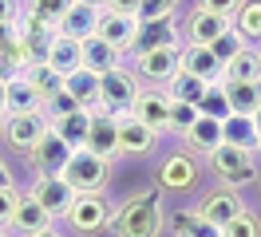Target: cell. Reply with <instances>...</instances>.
<instances>
[{
    "label": "cell",
    "mask_w": 261,
    "mask_h": 237,
    "mask_svg": "<svg viewBox=\"0 0 261 237\" xmlns=\"http://www.w3.org/2000/svg\"><path fill=\"white\" fill-rule=\"evenodd\" d=\"M115 237H159L163 233V186H150L143 194H130L111 214Z\"/></svg>",
    "instance_id": "obj_1"
},
{
    "label": "cell",
    "mask_w": 261,
    "mask_h": 237,
    "mask_svg": "<svg viewBox=\"0 0 261 237\" xmlns=\"http://www.w3.org/2000/svg\"><path fill=\"white\" fill-rule=\"evenodd\" d=\"M64 182L75 190V194H103L107 182H111V162L99 158L95 150L80 146V150H71V158H67Z\"/></svg>",
    "instance_id": "obj_2"
},
{
    "label": "cell",
    "mask_w": 261,
    "mask_h": 237,
    "mask_svg": "<svg viewBox=\"0 0 261 237\" xmlns=\"http://www.w3.org/2000/svg\"><path fill=\"white\" fill-rule=\"evenodd\" d=\"M206 158H210V170L222 178V186L242 190V186H249V182L257 178V154H253V150H242V146L222 142V146L210 150Z\"/></svg>",
    "instance_id": "obj_3"
},
{
    "label": "cell",
    "mask_w": 261,
    "mask_h": 237,
    "mask_svg": "<svg viewBox=\"0 0 261 237\" xmlns=\"http://www.w3.org/2000/svg\"><path fill=\"white\" fill-rule=\"evenodd\" d=\"M111 214L115 205L103 198V194H75L71 205H67V225L75 229V233L91 237V233H103V229H111Z\"/></svg>",
    "instance_id": "obj_4"
},
{
    "label": "cell",
    "mask_w": 261,
    "mask_h": 237,
    "mask_svg": "<svg viewBox=\"0 0 261 237\" xmlns=\"http://www.w3.org/2000/svg\"><path fill=\"white\" fill-rule=\"evenodd\" d=\"M139 75H135V67H115L107 75H99V107L111 111V115H127L130 103H135V95H139Z\"/></svg>",
    "instance_id": "obj_5"
},
{
    "label": "cell",
    "mask_w": 261,
    "mask_h": 237,
    "mask_svg": "<svg viewBox=\"0 0 261 237\" xmlns=\"http://www.w3.org/2000/svg\"><path fill=\"white\" fill-rule=\"evenodd\" d=\"M178 71H182V44L178 47H154V51L135 56V75H139V83L166 87Z\"/></svg>",
    "instance_id": "obj_6"
},
{
    "label": "cell",
    "mask_w": 261,
    "mask_h": 237,
    "mask_svg": "<svg viewBox=\"0 0 261 237\" xmlns=\"http://www.w3.org/2000/svg\"><path fill=\"white\" fill-rule=\"evenodd\" d=\"M51 126V119L44 111H32V115H8L4 119V146L16 150V154H32V146L40 142V135Z\"/></svg>",
    "instance_id": "obj_7"
},
{
    "label": "cell",
    "mask_w": 261,
    "mask_h": 237,
    "mask_svg": "<svg viewBox=\"0 0 261 237\" xmlns=\"http://www.w3.org/2000/svg\"><path fill=\"white\" fill-rule=\"evenodd\" d=\"M178 44H182L178 16H154V20H139V36L130 44V56H143L154 47H178Z\"/></svg>",
    "instance_id": "obj_8"
},
{
    "label": "cell",
    "mask_w": 261,
    "mask_h": 237,
    "mask_svg": "<svg viewBox=\"0 0 261 237\" xmlns=\"http://www.w3.org/2000/svg\"><path fill=\"white\" fill-rule=\"evenodd\" d=\"M198 178H202L198 154H190V150H170V154L163 158L159 174H154V182H159L163 190H194Z\"/></svg>",
    "instance_id": "obj_9"
},
{
    "label": "cell",
    "mask_w": 261,
    "mask_h": 237,
    "mask_svg": "<svg viewBox=\"0 0 261 237\" xmlns=\"http://www.w3.org/2000/svg\"><path fill=\"white\" fill-rule=\"evenodd\" d=\"M159 130H150L147 123H139L135 115H119V154L127 158H150L154 150H159Z\"/></svg>",
    "instance_id": "obj_10"
},
{
    "label": "cell",
    "mask_w": 261,
    "mask_h": 237,
    "mask_svg": "<svg viewBox=\"0 0 261 237\" xmlns=\"http://www.w3.org/2000/svg\"><path fill=\"white\" fill-rule=\"evenodd\" d=\"M130 115L139 123H147L150 130L166 135V119H170V91L166 87H139L135 103H130Z\"/></svg>",
    "instance_id": "obj_11"
},
{
    "label": "cell",
    "mask_w": 261,
    "mask_h": 237,
    "mask_svg": "<svg viewBox=\"0 0 261 237\" xmlns=\"http://www.w3.org/2000/svg\"><path fill=\"white\" fill-rule=\"evenodd\" d=\"M67 158H71V146H67L64 135H56V130H44L40 135V142L32 146V154H28V162H32L36 174H64Z\"/></svg>",
    "instance_id": "obj_12"
},
{
    "label": "cell",
    "mask_w": 261,
    "mask_h": 237,
    "mask_svg": "<svg viewBox=\"0 0 261 237\" xmlns=\"http://www.w3.org/2000/svg\"><path fill=\"white\" fill-rule=\"evenodd\" d=\"M178 24H182V44H202V47H210L214 40L229 28V20L206 12V8H198V4L186 8V16H182Z\"/></svg>",
    "instance_id": "obj_13"
},
{
    "label": "cell",
    "mask_w": 261,
    "mask_h": 237,
    "mask_svg": "<svg viewBox=\"0 0 261 237\" xmlns=\"http://www.w3.org/2000/svg\"><path fill=\"white\" fill-rule=\"evenodd\" d=\"M87 150H95L99 158H119V115L95 107L91 111V130H87Z\"/></svg>",
    "instance_id": "obj_14"
},
{
    "label": "cell",
    "mask_w": 261,
    "mask_h": 237,
    "mask_svg": "<svg viewBox=\"0 0 261 237\" xmlns=\"http://www.w3.org/2000/svg\"><path fill=\"white\" fill-rule=\"evenodd\" d=\"M16 36H20V51H24V67H28V63H36V60L48 56L51 40H56V28L44 24V20H36V16H20Z\"/></svg>",
    "instance_id": "obj_15"
},
{
    "label": "cell",
    "mask_w": 261,
    "mask_h": 237,
    "mask_svg": "<svg viewBox=\"0 0 261 237\" xmlns=\"http://www.w3.org/2000/svg\"><path fill=\"white\" fill-rule=\"evenodd\" d=\"M32 198L48 209L51 218H64L67 205H71V198H75V190L64 182V174H40L36 186H32Z\"/></svg>",
    "instance_id": "obj_16"
},
{
    "label": "cell",
    "mask_w": 261,
    "mask_h": 237,
    "mask_svg": "<svg viewBox=\"0 0 261 237\" xmlns=\"http://www.w3.org/2000/svg\"><path fill=\"white\" fill-rule=\"evenodd\" d=\"M182 71L202 79V83H222L226 79V63L202 44H182Z\"/></svg>",
    "instance_id": "obj_17"
},
{
    "label": "cell",
    "mask_w": 261,
    "mask_h": 237,
    "mask_svg": "<svg viewBox=\"0 0 261 237\" xmlns=\"http://www.w3.org/2000/svg\"><path fill=\"white\" fill-rule=\"evenodd\" d=\"M95 36H99V40H107L111 47H119V51H130L135 36H139V16L103 8V12H99V32H95Z\"/></svg>",
    "instance_id": "obj_18"
},
{
    "label": "cell",
    "mask_w": 261,
    "mask_h": 237,
    "mask_svg": "<svg viewBox=\"0 0 261 237\" xmlns=\"http://www.w3.org/2000/svg\"><path fill=\"white\" fill-rule=\"evenodd\" d=\"M99 12L103 8H95V4H83V0H71V8L64 12V20H60V36H67V40H75V44H83V40H91L99 32Z\"/></svg>",
    "instance_id": "obj_19"
},
{
    "label": "cell",
    "mask_w": 261,
    "mask_h": 237,
    "mask_svg": "<svg viewBox=\"0 0 261 237\" xmlns=\"http://www.w3.org/2000/svg\"><path fill=\"white\" fill-rule=\"evenodd\" d=\"M245 209V202H242V194L233 186H214L206 198H202V205H198V214L202 218H210L214 225H226L229 218H238Z\"/></svg>",
    "instance_id": "obj_20"
},
{
    "label": "cell",
    "mask_w": 261,
    "mask_h": 237,
    "mask_svg": "<svg viewBox=\"0 0 261 237\" xmlns=\"http://www.w3.org/2000/svg\"><path fill=\"white\" fill-rule=\"evenodd\" d=\"M32 111H44L36 87L24 79V71L4 79V115H32Z\"/></svg>",
    "instance_id": "obj_21"
},
{
    "label": "cell",
    "mask_w": 261,
    "mask_h": 237,
    "mask_svg": "<svg viewBox=\"0 0 261 237\" xmlns=\"http://www.w3.org/2000/svg\"><path fill=\"white\" fill-rule=\"evenodd\" d=\"M51 221L56 218L36 202L32 194H20V205H16V214H12V225H8V229H16V233H24V237H36V233H48Z\"/></svg>",
    "instance_id": "obj_22"
},
{
    "label": "cell",
    "mask_w": 261,
    "mask_h": 237,
    "mask_svg": "<svg viewBox=\"0 0 261 237\" xmlns=\"http://www.w3.org/2000/svg\"><path fill=\"white\" fill-rule=\"evenodd\" d=\"M166 229H170V237H222V225H214L210 218H202L190 205L186 209H170Z\"/></svg>",
    "instance_id": "obj_23"
},
{
    "label": "cell",
    "mask_w": 261,
    "mask_h": 237,
    "mask_svg": "<svg viewBox=\"0 0 261 237\" xmlns=\"http://www.w3.org/2000/svg\"><path fill=\"white\" fill-rule=\"evenodd\" d=\"M80 56H83V67H87V71H95V75H107V71H115V67L123 63V51L111 47L107 40H99V36L83 40V44H80Z\"/></svg>",
    "instance_id": "obj_24"
},
{
    "label": "cell",
    "mask_w": 261,
    "mask_h": 237,
    "mask_svg": "<svg viewBox=\"0 0 261 237\" xmlns=\"http://www.w3.org/2000/svg\"><path fill=\"white\" fill-rule=\"evenodd\" d=\"M186 139V150L190 154H210V150H218L222 146V119H206V115H198L194 119V126L182 135Z\"/></svg>",
    "instance_id": "obj_25"
},
{
    "label": "cell",
    "mask_w": 261,
    "mask_h": 237,
    "mask_svg": "<svg viewBox=\"0 0 261 237\" xmlns=\"http://www.w3.org/2000/svg\"><path fill=\"white\" fill-rule=\"evenodd\" d=\"M226 83H261V47L257 44H245L226 63Z\"/></svg>",
    "instance_id": "obj_26"
},
{
    "label": "cell",
    "mask_w": 261,
    "mask_h": 237,
    "mask_svg": "<svg viewBox=\"0 0 261 237\" xmlns=\"http://www.w3.org/2000/svg\"><path fill=\"white\" fill-rule=\"evenodd\" d=\"M222 139H226L229 146H242V150H253V154H257L261 130L249 115H229V119H222Z\"/></svg>",
    "instance_id": "obj_27"
},
{
    "label": "cell",
    "mask_w": 261,
    "mask_h": 237,
    "mask_svg": "<svg viewBox=\"0 0 261 237\" xmlns=\"http://www.w3.org/2000/svg\"><path fill=\"white\" fill-rule=\"evenodd\" d=\"M24 79H28V83L36 87L40 103H48L51 95H60V91H64V75H60V71H56V67H51L48 60L28 63V67H24Z\"/></svg>",
    "instance_id": "obj_28"
},
{
    "label": "cell",
    "mask_w": 261,
    "mask_h": 237,
    "mask_svg": "<svg viewBox=\"0 0 261 237\" xmlns=\"http://www.w3.org/2000/svg\"><path fill=\"white\" fill-rule=\"evenodd\" d=\"M44 60H48L64 79L71 75V71H80V67H83L80 44H75V40H67V36H60V32H56V40H51V47H48V56H44Z\"/></svg>",
    "instance_id": "obj_29"
},
{
    "label": "cell",
    "mask_w": 261,
    "mask_h": 237,
    "mask_svg": "<svg viewBox=\"0 0 261 237\" xmlns=\"http://www.w3.org/2000/svg\"><path fill=\"white\" fill-rule=\"evenodd\" d=\"M64 87H67V95H75L80 107H87V111L99 107V75H95V71L80 67V71H71V75L64 79Z\"/></svg>",
    "instance_id": "obj_30"
},
{
    "label": "cell",
    "mask_w": 261,
    "mask_h": 237,
    "mask_svg": "<svg viewBox=\"0 0 261 237\" xmlns=\"http://www.w3.org/2000/svg\"><path fill=\"white\" fill-rule=\"evenodd\" d=\"M51 130H56V135H64L71 150H80V146H87L91 111H71V115H64V119H51Z\"/></svg>",
    "instance_id": "obj_31"
},
{
    "label": "cell",
    "mask_w": 261,
    "mask_h": 237,
    "mask_svg": "<svg viewBox=\"0 0 261 237\" xmlns=\"http://www.w3.org/2000/svg\"><path fill=\"white\" fill-rule=\"evenodd\" d=\"M24 71V51H20L16 24H0V75Z\"/></svg>",
    "instance_id": "obj_32"
},
{
    "label": "cell",
    "mask_w": 261,
    "mask_h": 237,
    "mask_svg": "<svg viewBox=\"0 0 261 237\" xmlns=\"http://www.w3.org/2000/svg\"><path fill=\"white\" fill-rule=\"evenodd\" d=\"M229 24L242 32L245 44H257L261 47V0H242V8L233 12Z\"/></svg>",
    "instance_id": "obj_33"
},
{
    "label": "cell",
    "mask_w": 261,
    "mask_h": 237,
    "mask_svg": "<svg viewBox=\"0 0 261 237\" xmlns=\"http://www.w3.org/2000/svg\"><path fill=\"white\" fill-rule=\"evenodd\" d=\"M226 99L233 115H253L261 107V83H226Z\"/></svg>",
    "instance_id": "obj_34"
},
{
    "label": "cell",
    "mask_w": 261,
    "mask_h": 237,
    "mask_svg": "<svg viewBox=\"0 0 261 237\" xmlns=\"http://www.w3.org/2000/svg\"><path fill=\"white\" fill-rule=\"evenodd\" d=\"M206 87L210 83H202V79H194V75H186V71H178V75L166 83V91H170V99H182V103H202V95H206Z\"/></svg>",
    "instance_id": "obj_35"
},
{
    "label": "cell",
    "mask_w": 261,
    "mask_h": 237,
    "mask_svg": "<svg viewBox=\"0 0 261 237\" xmlns=\"http://www.w3.org/2000/svg\"><path fill=\"white\" fill-rule=\"evenodd\" d=\"M67 8H71V0H24V16H36V20L51 24V28H60Z\"/></svg>",
    "instance_id": "obj_36"
},
{
    "label": "cell",
    "mask_w": 261,
    "mask_h": 237,
    "mask_svg": "<svg viewBox=\"0 0 261 237\" xmlns=\"http://www.w3.org/2000/svg\"><path fill=\"white\" fill-rule=\"evenodd\" d=\"M198 115H206V119H229L233 111H229V99H226V83H210L206 95H202V103H198Z\"/></svg>",
    "instance_id": "obj_37"
},
{
    "label": "cell",
    "mask_w": 261,
    "mask_h": 237,
    "mask_svg": "<svg viewBox=\"0 0 261 237\" xmlns=\"http://www.w3.org/2000/svg\"><path fill=\"white\" fill-rule=\"evenodd\" d=\"M198 119V107L194 103H182V99H170V119H166V130L170 135H186Z\"/></svg>",
    "instance_id": "obj_38"
},
{
    "label": "cell",
    "mask_w": 261,
    "mask_h": 237,
    "mask_svg": "<svg viewBox=\"0 0 261 237\" xmlns=\"http://www.w3.org/2000/svg\"><path fill=\"white\" fill-rule=\"evenodd\" d=\"M222 237H261V221L253 209H242L238 218H229L222 225Z\"/></svg>",
    "instance_id": "obj_39"
},
{
    "label": "cell",
    "mask_w": 261,
    "mask_h": 237,
    "mask_svg": "<svg viewBox=\"0 0 261 237\" xmlns=\"http://www.w3.org/2000/svg\"><path fill=\"white\" fill-rule=\"evenodd\" d=\"M242 47H245L242 32H238V28H233V24H229V28H226V32H222V36H218V40H214V44H210V51H214V56H218V60H222V63H229V60H233V56H238V51H242Z\"/></svg>",
    "instance_id": "obj_40"
},
{
    "label": "cell",
    "mask_w": 261,
    "mask_h": 237,
    "mask_svg": "<svg viewBox=\"0 0 261 237\" xmlns=\"http://www.w3.org/2000/svg\"><path fill=\"white\" fill-rule=\"evenodd\" d=\"M71 111H87V107H80V103H75V95H67V87L44 103V115H48V119H64V115H71Z\"/></svg>",
    "instance_id": "obj_41"
},
{
    "label": "cell",
    "mask_w": 261,
    "mask_h": 237,
    "mask_svg": "<svg viewBox=\"0 0 261 237\" xmlns=\"http://www.w3.org/2000/svg\"><path fill=\"white\" fill-rule=\"evenodd\" d=\"M16 205H20V190L16 186H0V229H8V225H12Z\"/></svg>",
    "instance_id": "obj_42"
},
{
    "label": "cell",
    "mask_w": 261,
    "mask_h": 237,
    "mask_svg": "<svg viewBox=\"0 0 261 237\" xmlns=\"http://www.w3.org/2000/svg\"><path fill=\"white\" fill-rule=\"evenodd\" d=\"M182 0H143L139 8V20H154V16H174Z\"/></svg>",
    "instance_id": "obj_43"
},
{
    "label": "cell",
    "mask_w": 261,
    "mask_h": 237,
    "mask_svg": "<svg viewBox=\"0 0 261 237\" xmlns=\"http://www.w3.org/2000/svg\"><path fill=\"white\" fill-rule=\"evenodd\" d=\"M198 8H206V12L222 16V20H233V12L242 8V0H194Z\"/></svg>",
    "instance_id": "obj_44"
},
{
    "label": "cell",
    "mask_w": 261,
    "mask_h": 237,
    "mask_svg": "<svg viewBox=\"0 0 261 237\" xmlns=\"http://www.w3.org/2000/svg\"><path fill=\"white\" fill-rule=\"evenodd\" d=\"M24 0H0V24H20Z\"/></svg>",
    "instance_id": "obj_45"
},
{
    "label": "cell",
    "mask_w": 261,
    "mask_h": 237,
    "mask_svg": "<svg viewBox=\"0 0 261 237\" xmlns=\"http://www.w3.org/2000/svg\"><path fill=\"white\" fill-rule=\"evenodd\" d=\"M107 8H111V12H127V16H139V8H143V0H107Z\"/></svg>",
    "instance_id": "obj_46"
},
{
    "label": "cell",
    "mask_w": 261,
    "mask_h": 237,
    "mask_svg": "<svg viewBox=\"0 0 261 237\" xmlns=\"http://www.w3.org/2000/svg\"><path fill=\"white\" fill-rule=\"evenodd\" d=\"M0 186H16V182H12V170H8V162H4V158H0Z\"/></svg>",
    "instance_id": "obj_47"
},
{
    "label": "cell",
    "mask_w": 261,
    "mask_h": 237,
    "mask_svg": "<svg viewBox=\"0 0 261 237\" xmlns=\"http://www.w3.org/2000/svg\"><path fill=\"white\" fill-rule=\"evenodd\" d=\"M4 79L8 75H0V115H4Z\"/></svg>",
    "instance_id": "obj_48"
},
{
    "label": "cell",
    "mask_w": 261,
    "mask_h": 237,
    "mask_svg": "<svg viewBox=\"0 0 261 237\" xmlns=\"http://www.w3.org/2000/svg\"><path fill=\"white\" fill-rule=\"evenodd\" d=\"M249 119H253V123H257V130H261V107L253 111V115H249Z\"/></svg>",
    "instance_id": "obj_49"
},
{
    "label": "cell",
    "mask_w": 261,
    "mask_h": 237,
    "mask_svg": "<svg viewBox=\"0 0 261 237\" xmlns=\"http://www.w3.org/2000/svg\"><path fill=\"white\" fill-rule=\"evenodd\" d=\"M83 4H95V8H107V0H83Z\"/></svg>",
    "instance_id": "obj_50"
},
{
    "label": "cell",
    "mask_w": 261,
    "mask_h": 237,
    "mask_svg": "<svg viewBox=\"0 0 261 237\" xmlns=\"http://www.w3.org/2000/svg\"><path fill=\"white\" fill-rule=\"evenodd\" d=\"M36 237H60V233H56V229H48V233H36Z\"/></svg>",
    "instance_id": "obj_51"
},
{
    "label": "cell",
    "mask_w": 261,
    "mask_h": 237,
    "mask_svg": "<svg viewBox=\"0 0 261 237\" xmlns=\"http://www.w3.org/2000/svg\"><path fill=\"white\" fill-rule=\"evenodd\" d=\"M0 237H8V229H0Z\"/></svg>",
    "instance_id": "obj_52"
},
{
    "label": "cell",
    "mask_w": 261,
    "mask_h": 237,
    "mask_svg": "<svg viewBox=\"0 0 261 237\" xmlns=\"http://www.w3.org/2000/svg\"><path fill=\"white\" fill-rule=\"evenodd\" d=\"M0 130H4V123H0Z\"/></svg>",
    "instance_id": "obj_53"
},
{
    "label": "cell",
    "mask_w": 261,
    "mask_h": 237,
    "mask_svg": "<svg viewBox=\"0 0 261 237\" xmlns=\"http://www.w3.org/2000/svg\"><path fill=\"white\" fill-rule=\"evenodd\" d=\"M257 154H261V146H257Z\"/></svg>",
    "instance_id": "obj_54"
},
{
    "label": "cell",
    "mask_w": 261,
    "mask_h": 237,
    "mask_svg": "<svg viewBox=\"0 0 261 237\" xmlns=\"http://www.w3.org/2000/svg\"><path fill=\"white\" fill-rule=\"evenodd\" d=\"M257 182H261V178H257Z\"/></svg>",
    "instance_id": "obj_55"
}]
</instances>
